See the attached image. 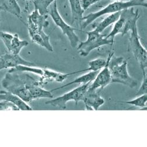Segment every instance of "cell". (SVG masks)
<instances>
[{
	"instance_id": "8992f818",
	"label": "cell",
	"mask_w": 147,
	"mask_h": 147,
	"mask_svg": "<svg viewBox=\"0 0 147 147\" xmlns=\"http://www.w3.org/2000/svg\"><path fill=\"white\" fill-rule=\"evenodd\" d=\"M48 14L51 16L55 25L67 36L71 46L73 48L77 47L80 41L78 36L75 32L76 29L68 24L61 17L58 9L57 1H54L49 8Z\"/></svg>"
},
{
	"instance_id": "9c48e42d",
	"label": "cell",
	"mask_w": 147,
	"mask_h": 147,
	"mask_svg": "<svg viewBox=\"0 0 147 147\" xmlns=\"http://www.w3.org/2000/svg\"><path fill=\"white\" fill-rule=\"evenodd\" d=\"M114 56V53H109L108 59H107L106 65L98 73L92 84H90L88 91L94 92L98 90H102L111 83V72L109 68V61Z\"/></svg>"
},
{
	"instance_id": "cb8c5ba5",
	"label": "cell",
	"mask_w": 147,
	"mask_h": 147,
	"mask_svg": "<svg viewBox=\"0 0 147 147\" xmlns=\"http://www.w3.org/2000/svg\"><path fill=\"white\" fill-rule=\"evenodd\" d=\"M146 102H147V95L144 94L142 95L138 96L134 100H130L128 101H122V103L128 104L136 107L140 108H145L146 107Z\"/></svg>"
},
{
	"instance_id": "8fae6325",
	"label": "cell",
	"mask_w": 147,
	"mask_h": 147,
	"mask_svg": "<svg viewBox=\"0 0 147 147\" xmlns=\"http://www.w3.org/2000/svg\"><path fill=\"white\" fill-rule=\"evenodd\" d=\"M20 65L36 66L35 63L22 58L20 54L8 53L0 57V71L8 68L11 69Z\"/></svg>"
},
{
	"instance_id": "7402d4cb",
	"label": "cell",
	"mask_w": 147,
	"mask_h": 147,
	"mask_svg": "<svg viewBox=\"0 0 147 147\" xmlns=\"http://www.w3.org/2000/svg\"><path fill=\"white\" fill-rule=\"evenodd\" d=\"M57 0H34V9L38 10L41 15H48L49 8Z\"/></svg>"
},
{
	"instance_id": "7c38bea8",
	"label": "cell",
	"mask_w": 147,
	"mask_h": 147,
	"mask_svg": "<svg viewBox=\"0 0 147 147\" xmlns=\"http://www.w3.org/2000/svg\"><path fill=\"white\" fill-rule=\"evenodd\" d=\"M75 74V71L68 74H63L45 68L43 69V74L40 79V81H37V84L40 85V86H41L42 84H46L48 81H55L57 82L62 83L69 76Z\"/></svg>"
},
{
	"instance_id": "d6986e66",
	"label": "cell",
	"mask_w": 147,
	"mask_h": 147,
	"mask_svg": "<svg viewBox=\"0 0 147 147\" xmlns=\"http://www.w3.org/2000/svg\"><path fill=\"white\" fill-rule=\"evenodd\" d=\"M119 12L109 14L108 17L105 18L102 21L100 22L98 24H96V26L95 27L94 30L100 33H102L107 27H109L112 24H114L119 18L120 16Z\"/></svg>"
},
{
	"instance_id": "7a4b0ae2",
	"label": "cell",
	"mask_w": 147,
	"mask_h": 147,
	"mask_svg": "<svg viewBox=\"0 0 147 147\" xmlns=\"http://www.w3.org/2000/svg\"><path fill=\"white\" fill-rule=\"evenodd\" d=\"M140 17L139 11L138 9L135 11L134 7L121 11L118 20L114 23L113 28L106 37L114 40L118 34L124 36L137 26V21Z\"/></svg>"
},
{
	"instance_id": "e0dca14e",
	"label": "cell",
	"mask_w": 147,
	"mask_h": 147,
	"mask_svg": "<svg viewBox=\"0 0 147 147\" xmlns=\"http://www.w3.org/2000/svg\"><path fill=\"white\" fill-rule=\"evenodd\" d=\"M47 18L48 15H41L38 10L34 9L28 16V20L40 29L43 30L50 25V22L48 21Z\"/></svg>"
},
{
	"instance_id": "9a60e30c",
	"label": "cell",
	"mask_w": 147,
	"mask_h": 147,
	"mask_svg": "<svg viewBox=\"0 0 147 147\" xmlns=\"http://www.w3.org/2000/svg\"><path fill=\"white\" fill-rule=\"evenodd\" d=\"M26 87L29 90L33 100L46 98H53V92L45 90L41 88L40 85L37 84V81H32L30 83H26Z\"/></svg>"
},
{
	"instance_id": "f546056e",
	"label": "cell",
	"mask_w": 147,
	"mask_h": 147,
	"mask_svg": "<svg viewBox=\"0 0 147 147\" xmlns=\"http://www.w3.org/2000/svg\"><path fill=\"white\" fill-rule=\"evenodd\" d=\"M26 1H28V0H26ZM33 1H34V0H33Z\"/></svg>"
},
{
	"instance_id": "d4e9b609",
	"label": "cell",
	"mask_w": 147,
	"mask_h": 147,
	"mask_svg": "<svg viewBox=\"0 0 147 147\" xmlns=\"http://www.w3.org/2000/svg\"><path fill=\"white\" fill-rule=\"evenodd\" d=\"M143 78L141 85L140 86L138 92L136 93V96H140L144 94H147V77L146 71H143Z\"/></svg>"
},
{
	"instance_id": "4fadbf2b",
	"label": "cell",
	"mask_w": 147,
	"mask_h": 147,
	"mask_svg": "<svg viewBox=\"0 0 147 147\" xmlns=\"http://www.w3.org/2000/svg\"><path fill=\"white\" fill-rule=\"evenodd\" d=\"M0 100L6 101L15 105L19 110L22 111H31L32 108L28 103L23 101L21 98L9 91H0Z\"/></svg>"
},
{
	"instance_id": "ffe728a7",
	"label": "cell",
	"mask_w": 147,
	"mask_h": 147,
	"mask_svg": "<svg viewBox=\"0 0 147 147\" xmlns=\"http://www.w3.org/2000/svg\"><path fill=\"white\" fill-rule=\"evenodd\" d=\"M68 1L72 13V24H73L76 20H81L85 11L82 8L81 0H68Z\"/></svg>"
},
{
	"instance_id": "484cf974",
	"label": "cell",
	"mask_w": 147,
	"mask_h": 147,
	"mask_svg": "<svg viewBox=\"0 0 147 147\" xmlns=\"http://www.w3.org/2000/svg\"><path fill=\"white\" fill-rule=\"evenodd\" d=\"M0 110H19L18 108L13 104L6 101L0 102Z\"/></svg>"
},
{
	"instance_id": "52a82bcc",
	"label": "cell",
	"mask_w": 147,
	"mask_h": 147,
	"mask_svg": "<svg viewBox=\"0 0 147 147\" xmlns=\"http://www.w3.org/2000/svg\"><path fill=\"white\" fill-rule=\"evenodd\" d=\"M130 31L129 47L131 51L140 64L142 71H145L147 67V51L141 42L137 26Z\"/></svg>"
},
{
	"instance_id": "2e32d148",
	"label": "cell",
	"mask_w": 147,
	"mask_h": 147,
	"mask_svg": "<svg viewBox=\"0 0 147 147\" xmlns=\"http://www.w3.org/2000/svg\"><path fill=\"white\" fill-rule=\"evenodd\" d=\"M0 6L5 11L21 20V9L17 0H0Z\"/></svg>"
},
{
	"instance_id": "603a6c76",
	"label": "cell",
	"mask_w": 147,
	"mask_h": 147,
	"mask_svg": "<svg viewBox=\"0 0 147 147\" xmlns=\"http://www.w3.org/2000/svg\"><path fill=\"white\" fill-rule=\"evenodd\" d=\"M107 60L102 58H96L93 59L88 63L89 68L81 70L80 72L86 71H100L106 65Z\"/></svg>"
},
{
	"instance_id": "6da1fadb",
	"label": "cell",
	"mask_w": 147,
	"mask_h": 147,
	"mask_svg": "<svg viewBox=\"0 0 147 147\" xmlns=\"http://www.w3.org/2000/svg\"><path fill=\"white\" fill-rule=\"evenodd\" d=\"M146 0H129L125 1H113L104 8L94 13H91L83 17L81 20L84 21L82 28L84 29L98 18L106 14H111L131 7L141 6L146 7Z\"/></svg>"
},
{
	"instance_id": "f1b7e54d",
	"label": "cell",
	"mask_w": 147,
	"mask_h": 147,
	"mask_svg": "<svg viewBox=\"0 0 147 147\" xmlns=\"http://www.w3.org/2000/svg\"><path fill=\"white\" fill-rule=\"evenodd\" d=\"M1 11H3V9H2V8L1 7V6H0V12H1Z\"/></svg>"
},
{
	"instance_id": "ac0fdd59",
	"label": "cell",
	"mask_w": 147,
	"mask_h": 147,
	"mask_svg": "<svg viewBox=\"0 0 147 147\" xmlns=\"http://www.w3.org/2000/svg\"><path fill=\"white\" fill-rule=\"evenodd\" d=\"M98 72H99V71H91V72L86 74H84V75H82V76L77 77L75 80H74L72 81L67 84L66 85H63V86H62V87L61 86L59 87L53 89L51 91L52 92H53L55 90L65 88L66 87L69 86V85H72V84H87V83H88V82H91L92 81H93L94 80L95 78L96 77V75L98 74Z\"/></svg>"
},
{
	"instance_id": "4316f807",
	"label": "cell",
	"mask_w": 147,
	"mask_h": 147,
	"mask_svg": "<svg viewBox=\"0 0 147 147\" xmlns=\"http://www.w3.org/2000/svg\"><path fill=\"white\" fill-rule=\"evenodd\" d=\"M101 0H81V4L84 11L87 10L91 5Z\"/></svg>"
},
{
	"instance_id": "5b68a950",
	"label": "cell",
	"mask_w": 147,
	"mask_h": 147,
	"mask_svg": "<svg viewBox=\"0 0 147 147\" xmlns=\"http://www.w3.org/2000/svg\"><path fill=\"white\" fill-rule=\"evenodd\" d=\"M91 82L82 84L63 95H61L54 99L52 98L45 102V104L51 105L53 107L61 109H65L67 108V104L69 101H75L76 104L77 105L78 102L84 101L85 94Z\"/></svg>"
},
{
	"instance_id": "ba28073f",
	"label": "cell",
	"mask_w": 147,
	"mask_h": 147,
	"mask_svg": "<svg viewBox=\"0 0 147 147\" xmlns=\"http://www.w3.org/2000/svg\"><path fill=\"white\" fill-rule=\"evenodd\" d=\"M0 38L8 53L13 54H20L22 49L29 44L27 41L21 40L17 34L0 31Z\"/></svg>"
},
{
	"instance_id": "44dd1931",
	"label": "cell",
	"mask_w": 147,
	"mask_h": 147,
	"mask_svg": "<svg viewBox=\"0 0 147 147\" xmlns=\"http://www.w3.org/2000/svg\"><path fill=\"white\" fill-rule=\"evenodd\" d=\"M31 72L36 75L42 76L43 74V69L36 67L35 66H29L20 65L14 68H11L8 71V73H16V72Z\"/></svg>"
},
{
	"instance_id": "83f0119b",
	"label": "cell",
	"mask_w": 147,
	"mask_h": 147,
	"mask_svg": "<svg viewBox=\"0 0 147 147\" xmlns=\"http://www.w3.org/2000/svg\"><path fill=\"white\" fill-rule=\"evenodd\" d=\"M109 1H123V0H109ZM127 1H129V0H127Z\"/></svg>"
},
{
	"instance_id": "5bb4252c",
	"label": "cell",
	"mask_w": 147,
	"mask_h": 147,
	"mask_svg": "<svg viewBox=\"0 0 147 147\" xmlns=\"http://www.w3.org/2000/svg\"><path fill=\"white\" fill-rule=\"evenodd\" d=\"M83 102L86 109L97 111L104 104L105 100L96 91L89 92L87 90Z\"/></svg>"
},
{
	"instance_id": "30bf717a",
	"label": "cell",
	"mask_w": 147,
	"mask_h": 147,
	"mask_svg": "<svg viewBox=\"0 0 147 147\" xmlns=\"http://www.w3.org/2000/svg\"><path fill=\"white\" fill-rule=\"evenodd\" d=\"M27 25L31 41L41 47L45 48L48 51L53 52L54 48L50 42V36L45 33L44 30L40 29L30 21H28Z\"/></svg>"
},
{
	"instance_id": "277c9868",
	"label": "cell",
	"mask_w": 147,
	"mask_h": 147,
	"mask_svg": "<svg viewBox=\"0 0 147 147\" xmlns=\"http://www.w3.org/2000/svg\"><path fill=\"white\" fill-rule=\"evenodd\" d=\"M86 33L87 34V40L83 42H80L77 46L79 54L83 57H86L92 50L96 48L113 44L114 40L107 38L105 34L100 33L94 30Z\"/></svg>"
},
{
	"instance_id": "3957f363",
	"label": "cell",
	"mask_w": 147,
	"mask_h": 147,
	"mask_svg": "<svg viewBox=\"0 0 147 147\" xmlns=\"http://www.w3.org/2000/svg\"><path fill=\"white\" fill-rule=\"evenodd\" d=\"M109 68L111 72V82L124 84L131 88L137 86V81L129 74L128 62L124 58L112 57L109 63Z\"/></svg>"
}]
</instances>
